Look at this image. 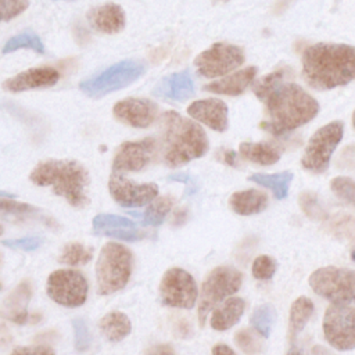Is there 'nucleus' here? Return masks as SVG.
<instances>
[{"mask_svg":"<svg viewBox=\"0 0 355 355\" xmlns=\"http://www.w3.org/2000/svg\"><path fill=\"white\" fill-rule=\"evenodd\" d=\"M11 355H55V354L50 347L32 345V347H17L12 349Z\"/></svg>","mask_w":355,"mask_h":355,"instance_id":"obj_42","label":"nucleus"},{"mask_svg":"<svg viewBox=\"0 0 355 355\" xmlns=\"http://www.w3.org/2000/svg\"><path fill=\"white\" fill-rule=\"evenodd\" d=\"M331 191L343 201L355 207V180L348 176H336L330 182Z\"/></svg>","mask_w":355,"mask_h":355,"instance_id":"obj_35","label":"nucleus"},{"mask_svg":"<svg viewBox=\"0 0 355 355\" xmlns=\"http://www.w3.org/2000/svg\"><path fill=\"white\" fill-rule=\"evenodd\" d=\"M108 190L116 204L125 208H139L150 204L158 196L155 183H136L122 173L112 172L108 180Z\"/></svg>","mask_w":355,"mask_h":355,"instance_id":"obj_14","label":"nucleus"},{"mask_svg":"<svg viewBox=\"0 0 355 355\" xmlns=\"http://www.w3.org/2000/svg\"><path fill=\"white\" fill-rule=\"evenodd\" d=\"M351 259L355 262V250H352V252H351Z\"/></svg>","mask_w":355,"mask_h":355,"instance_id":"obj_50","label":"nucleus"},{"mask_svg":"<svg viewBox=\"0 0 355 355\" xmlns=\"http://www.w3.org/2000/svg\"><path fill=\"white\" fill-rule=\"evenodd\" d=\"M161 150L166 166L178 168L207 154L209 148L204 129L176 111L162 114Z\"/></svg>","mask_w":355,"mask_h":355,"instance_id":"obj_3","label":"nucleus"},{"mask_svg":"<svg viewBox=\"0 0 355 355\" xmlns=\"http://www.w3.org/2000/svg\"><path fill=\"white\" fill-rule=\"evenodd\" d=\"M98 327L101 334L111 343L122 341L132 331L130 319L119 311H112L104 315L98 322Z\"/></svg>","mask_w":355,"mask_h":355,"instance_id":"obj_26","label":"nucleus"},{"mask_svg":"<svg viewBox=\"0 0 355 355\" xmlns=\"http://www.w3.org/2000/svg\"><path fill=\"white\" fill-rule=\"evenodd\" d=\"M0 290H1V283H0Z\"/></svg>","mask_w":355,"mask_h":355,"instance_id":"obj_52","label":"nucleus"},{"mask_svg":"<svg viewBox=\"0 0 355 355\" xmlns=\"http://www.w3.org/2000/svg\"><path fill=\"white\" fill-rule=\"evenodd\" d=\"M198 290L194 277L182 268L168 269L159 283V298L166 306L191 309L196 305Z\"/></svg>","mask_w":355,"mask_h":355,"instance_id":"obj_12","label":"nucleus"},{"mask_svg":"<svg viewBox=\"0 0 355 355\" xmlns=\"http://www.w3.org/2000/svg\"><path fill=\"white\" fill-rule=\"evenodd\" d=\"M146 72V67L141 61L137 60H123L116 62L103 72L80 82V90L92 97L100 98L112 92L121 90L135 80H137Z\"/></svg>","mask_w":355,"mask_h":355,"instance_id":"obj_8","label":"nucleus"},{"mask_svg":"<svg viewBox=\"0 0 355 355\" xmlns=\"http://www.w3.org/2000/svg\"><path fill=\"white\" fill-rule=\"evenodd\" d=\"M288 69L280 68L255 79L252 90L265 104L266 118L261 128L275 136L288 133L308 122L319 112L318 101L300 85L287 82Z\"/></svg>","mask_w":355,"mask_h":355,"instance_id":"obj_1","label":"nucleus"},{"mask_svg":"<svg viewBox=\"0 0 355 355\" xmlns=\"http://www.w3.org/2000/svg\"><path fill=\"white\" fill-rule=\"evenodd\" d=\"M146 355H176L173 348L166 345V344H158L151 347Z\"/></svg>","mask_w":355,"mask_h":355,"instance_id":"obj_44","label":"nucleus"},{"mask_svg":"<svg viewBox=\"0 0 355 355\" xmlns=\"http://www.w3.org/2000/svg\"><path fill=\"white\" fill-rule=\"evenodd\" d=\"M276 269H277V262L275 261V258H272L269 255L257 257L252 262V266H251L252 276L258 280L270 279L275 275Z\"/></svg>","mask_w":355,"mask_h":355,"instance_id":"obj_37","label":"nucleus"},{"mask_svg":"<svg viewBox=\"0 0 355 355\" xmlns=\"http://www.w3.org/2000/svg\"><path fill=\"white\" fill-rule=\"evenodd\" d=\"M298 202L300 207L302 209V212L313 220H320L326 216L323 207L319 202V198L315 193L312 191H302L298 197Z\"/></svg>","mask_w":355,"mask_h":355,"instance_id":"obj_36","label":"nucleus"},{"mask_svg":"<svg viewBox=\"0 0 355 355\" xmlns=\"http://www.w3.org/2000/svg\"><path fill=\"white\" fill-rule=\"evenodd\" d=\"M351 121H352V128H354V130H355V111L352 112V119H351Z\"/></svg>","mask_w":355,"mask_h":355,"instance_id":"obj_49","label":"nucleus"},{"mask_svg":"<svg viewBox=\"0 0 355 355\" xmlns=\"http://www.w3.org/2000/svg\"><path fill=\"white\" fill-rule=\"evenodd\" d=\"M31 294H32V288H31V284L29 282H22L15 290L14 293H11L10 298H8V304L11 308H14V311H18L21 306V309H25L24 305L29 301L31 298Z\"/></svg>","mask_w":355,"mask_h":355,"instance_id":"obj_40","label":"nucleus"},{"mask_svg":"<svg viewBox=\"0 0 355 355\" xmlns=\"http://www.w3.org/2000/svg\"><path fill=\"white\" fill-rule=\"evenodd\" d=\"M255 76H257V68L247 67L232 75H227L222 79H218L205 85L204 90L216 93V94H225V96H239L255 80Z\"/></svg>","mask_w":355,"mask_h":355,"instance_id":"obj_22","label":"nucleus"},{"mask_svg":"<svg viewBox=\"0 0 355 355\" xmlns=\"http://www.w3.org/2000/svg\"><path fill=\"white\" fill-rule=\"evenodd\" d=\"M223 1H226V0H223Z\"/></svg>","mask_w":355,"mask_h":355,"instance_id":"obj_53","label":"nucleus"},{"mask_svg":"<svg viewBox=\"0 0 355 355\" xmlns=\"http://www.w3.org/2000/svg\"><path fill=\"white\" fill-rule=\"evenodd\" d=\"M173 205V201L171 197L164 196V197H157L154 198L150 205L147 207V209L144 211V214H141V219L144 225H150V226H158L164 222L165 216L171 212Z\"/></svg>","mask_w":355,"mask_h":355,"instance_id":"obj_32","label":"nucleus"},{"mask_svg":"<svg viewBox=\"0 0 355 355\" xmlns=\"http://www.w3.org/2000/svg\"><path fill=\"white\" fill-rule=\"evenodd\" d=\"M73 326V334H75V348L78 352H83L90 347L92 337L87 327V323L82 318H76L72 322Z\"/></svg>","mask_w":355,"mask_h":355,"instance_id":"obj_38","label":"nucleus"},{"mask_svg":"<svg viewBox=\"0 0 355 355\" xmlns=\"http://www.w3.org/2000/svg\"><path fill=\"white\" fill-rule=\"evenodd\" d=\"M244 62L241 47L229 43H214L194 58L197 72L204 78L223 76Z\"/></svg>","mask_w":355,"mask_h":355,"instance_id":"obj_13","label":"nucleus"},{"mask_svg":"<svg viewBox=\"0 0 355 355\" xmlns=\"http://www.w3.org/2000/svg\"><path fill=\"white\" fill-rule=\"evenodd\" d=\"M293 176H294L293 172L283 171V172H277V173H254V175L248 176V180L252 183H257L262 187L269 189L273 193L275 198L283 200L288 194V189H290Z\"/></svg>","mask_w":355,"mask_h":355,"instance_id":"obj_28","label":"nucleus"},{"mask_svg":"<svg viewBox=\"0 0 355 355\" xmlns=\"http://www.w3.org/2000/svg\"><path fill=\"white\" fill-rule=\"evenodd\" d=\"M19 49H31L39 54L44 53V44H43L42 39L32 31H25V32H21L19 35L10 37L6 42V44L3 46L1 51L4 54H7V53H12Z\"/></svg>","mask_w":355,"mask_h":355,"instance_id":"obj_30","label":"nucleus"},{"mask_svg":"<svg viewBox=\"0 0 355 355\" xmlns=\"http://www.w3.org/2000/svg\"><path fill=\"white\" fill-rule=\"evenodd\" d=\"M92 225L94 234L114 237L125 241H137L147 236V233L141 230L135 222L119 215L98 214L94 216Z\"/></svg>","mask_w":355,"mask_h":355,"instance_id":"obj_17","label":"nucleus"},{"mask_svg":"<svg viewBox=\"0 0 355 355\" xmlns=\"http://www.w3.org/2000/svg\"><path fill=\"white\" fill-rule=\"evenodd\" d=\"M323 334L326 341L338 351L355 348V308L331 304L323 318Z\"/></svg>","mask_w":355,"mask_h":355,"instance_id":"obj_11","label":"nucleus"},{"mask_svg":"<svg viewBox=\"0 0 355 355\" xmlns=\"http://www.w3.org/2000/svg\"><path fill=\"white\" fill-rule=\"evenodd\" d=\"M276 316L277 313L273 305L261 304L257 308H254V311L251 312V316H250L251 327L255 329L262 337L268 338L276 322Z\"/></svg>","mask_w":355,"mask_h":355,"instance_id":"obj_29","label":"nucleus"},{"mask_svg":"<svg viewBox=\"0 0 355 355\" xmlns=\"http://www.w3.org/2000/svg\"><path fill=\"white\" fill-rule=\"evenodd\" d=\"M29 6V0H0V22L19 15Z\"/></svg>","mask_w":355,"mask_h":355,"instance_id":"obj_39","label":"nucleus"},{"mask_svg":"<svg viewBox=\"0 0 355 355\" xmlns=\"http://www.w3.org/2000/svg\"><path fill=\"white\" fill-rule=\"evenodd\" d=\"M87 19L90 26L101 33H118L125 26V12L121 6L107 3L89 11Z\"/></svg>","mask_w":355,"mask_h":355,"instance_id":"obj_21","label":"nucleus"},{"mask_svg":"<svg viewBox=\"0 0 355 355\" xmlns=\"http://www.w3.org/2000/svg\"><path fill=\"white\" fill-rule=\"evenodd\" d=\"M153 94L159 98L184 101L194 94V82L187 69L162 78L154 87Z\"/></svg>","mask_w":355,"mask_h":355,"instance_id":"obj_20","label":"nucleus"},{"mask_svg":"<svg viewBox=\"0 0 355 355\" xmlns=\"http://www.w3.org/2000/svg\"><path fill=\"white\" fill-rule=\"evenodd\" d=\"M239 153L244 159L262 166L276 164L282 155V150L276 144L269 141H244L240 144Z\"/></svg>","mask_w":355,"mask_h":355,"instance_id":"obj_25","label":"nucleus"},{"mask_svg":"<svg viewBox=\"0 0 355 355\" xmlns=\"http://www.w3.org/2000/svg\"><path fill=\"white\" fill-rule=\"evenodd\" d=\"M31 182L37 186H51L57 196H62L72 207L89 202L87 169L75 159H46L31 172Z\"/></svg>","mask_w":355,"mask_h":355,"instance_id":"obj_4","label":"nucleus"},{"mask_svg":"<svg viewBox=\"0 0 355 355\" xmlns=\"http://www.w3.org/2000/svg\"><path fill=\"white\" fill-rule=\"evenodd\" d=\"M3 232H4V229H3V226H1V225H0V236H1V234H3Z\"/></svg>","mask_w":355,"mask_h":355,"instance_id":"obj_51","label":"nucleus"},{"mask_svg":"<svg viewBox=\"0 0 355 355\" xmlns=\"http://www.w3.org/2000/svg\"><path fill=\"white\" fill-rule=\"evenodd\" d=\"M220 161L229 166H237V154L233 150H222Z\"/></svg>","mask_w":355,"mask_h":355,"instance_id":"obj_45","label":"nucleus"},{"mask_svg":"<svg viewBox=\"0 0 355 355\" xmlns=\"http://www.w3.org/2000/svg\"><path fill=\"white\" fill-rule=\"evenodd\" d=\"M60 79V72L53 67H37L26 69L3 82V89L18 93L32 89L54 86Z\"/></svg>","mask_w":355,"mask_h":355,"instance_id":"obj_18","label":"nucleus"},{"mask_svg":"<svg viewBox=\"0 0 355 355\" xmlns=\"http://www.w3.org/2000/svg\"><path fill=\"white\" fill-rule=\"evenodd\" d=\"M227 105L218 98H204L193 101L187 107V114L216 132H225L227 129Z\"/></svg>","mask_w":355,"mask_h":355,"instance_id":"obj_19","label":"nucleus"},{"mask_svg":"<svg viewBox=\"0 0 355 355\" xmlns=\"http://www.w3.org/2000/svg\"><path fill=\"white\" fill-rule=\"evenodd\" d=\"M39 209L31 204L18 202L11 198H0V218H15V219H24L29 218L35 214H37Z\"/></svg>","mask_w":355,"mask_h":355,"instance_id":"obj_34","label":"nucleus"},{"mask_svg":"<svg viewBox=\"0 0 355 355\" xmlns=\"http://www.w3.org/2000/svg\"><path fill=\"white\" fill-rule=\"evenodd\" d=\"M245 309V301L240 297H229L222 305L216 306L211 316V327L218 331H225L233 327L241 319Z\"/></svg>","mask_w":355,"mask_h":355,"instance_id":"obj_23","label":"nucleus"},{"mask_svg":"<svg viewBox=\"0 0 355 355\" xmlns=\"http://www.w3.org/2000/svg\"><path fill=\"white\" fill-rule=\"evenodd\" d=\"M302 78L315 90H331L355 79V47L315 43L302 53Z\"/></svg>","mask_w":355,"mask_h":355,"instance_id":"obj_2","label":"nucleus"},{"mask_svg":"<svg viewBox=\"0 0 355 355\" xmlns=\"http://www.w3.org/2000/svg\"><path fill=\"white\" fill-rule=\"evenodd\" d=\"M157 153V141L154 137H146L137 141H125L115 151L112 159V171L139 172L144 169Z\"/></svg>","mask_w":355,"mask_h":355,"instance_id":"obj_15","label":"nucleus"},{"mask_svg":"<svg viewBox=\"0 0 355 355\" xmlns=\"http://www.w3.org/2000/svg\"><path fill=\"white\" fill-rule=\"evenodd\" d=\"M311 288L331 304H355V270L338 266H323L311 273Z\"/></svg>","mask_w":355,"mask_h":355,"instance_id":"obj_6","label":"nucleus"},{"mask_svg":"<svg viewBox=\"0 0 355 355\" xmlns=\"http://www.w3.org/2000/svg\"><path fill=\"white\" fill-rule=\"evenodd\" d=\"M168 180L180 182V183H187V184H191V186H193V180H191V178H190L187 173H183V172L169 175V176H168Z\"/></svg>","mask_w":355,"mask_h":355,"instance_id":"obj_47","label":"nucleus"},{"mask_svg":"<svg viewBox=\"0 0 355 355\" xmlns=\"http://www.w3.org/2000/svg\"><path fill=\"white\" fill-rule=\"evenodd\" d=\"M286 355H302V351L297 347H291Z\"/></svg>","mask_w":355,"mask_h":355,"instance_id":"obj_48","label":"nucleus"},{"mask_svg":"<svg viewBox=\"0 0 355 355\" xmlns=\"http://www.w3.org/2000/svg\"><path fill=\"white\" fill-rule=\"evenodd\" d=\"M3 245L11 248V250H24V251H33L42 244L40 237H22V239H11V240H3Z\"/></svg>","mask_w":355,"mask_h":355,"instance_id":"obj_41","label":"nucleus"},{"mask_svg":"<svg viewBox=\"0 0 355 355\" xmlns=\"http://www.w3.org/2000/svg\"><path fill=\"white\" fill-rule=\"evenodd\" d=\"M344 125L341 121H333L319 128L308 140L301 165L304 169L313 173H323L330 165L331 155L341 141Z\"/></svg>","mask_w":355,"mask_h":355,"instance_id":"obj_9","label":"nucleus"},{"mask_svg":"<svg viewBox=\"0 0 355 355\" xmlns=\"http://www.w3.org/2000/svg\"><path fill=\"white\" fill-rule=\"evenodd\" d=\"M243 283V275L232 266H218L205 277L198 301V322L205 324L208 313L222 301L237 293Z\"/></svg>","mask_w":355,"mask_h":355,"instance_id":"obj_7","label":"nucleus"},{"mask_svg":"<svg viewBox=\"0 0 355 355\" xmlns=\"http://www.w3.org/2000/svg\"><path fill=\"white\" fill-rule=\"evenodd\" d=\"M313 311H315L313 302L311 301V298H308L305 295L298 297L291 304L290 315H288V338L291 343L302 331V329L311 319Z\"/></svg>","mask_w":355,"mask_h":355,"instance_id":"obj_27","label":"nucleus"},{"mask_svg":"<svg viewBox=\"0 0 355 355\" xmlns=\"http://www.w3.org/2000/svg\"><path fill=\"white\" fill-rule=\"evenodd\" d=\"M133 255L130 250L119 243H105L98 254L96 263L97 291L108 295L122 290L132 275Z\"/></svg>","mask_w":355,"mask_h":355,"instance_id":"obj_5","label":"nucleus"},{"mask_svg":"<svg viewBox=\"0 0 355 355\" xmlns=\"http://www.w3.org/2000/svg\"><path fill=\"white\" fill-rule=\"evenodd\" d=\"M93 258V248L89 245H85L82 243H68L64 245L58 261L61 263L69 265V266H79L85 265Z\"/></svg>","mask_w":355,"mask_h":355,"instance_id":"obj_31","label":"nucleus"},{"mask_svg":"<svg viewBox=\"0 0 355 355\" xmlns=\"http://www.w3.org/2000/svg\"><path fill=\"white\" fill-rule=\"evenodd\" d=\"M8 319L17 324H26V323H37L42 316L39 313H29L26 309L22 311H14Z\"/></svg>","mask_w":355,"mask_h":355,"instance_id":"obj_43","label":"nucleus"},{"mask_svg":"<svg viewBox=\"0 0 355 355\" xmlns=\"http://www.w3.org/2000/svg\"><path fill=\"white\" fill-rule=\"evenodd\" d=\"M112 112L114 116L122 123L133 128H147L155 121L158 107L151 100L129 97L118 101L114 105Z\"/></svg>","mask_w":355,"mask_h":355,"instance_id":"obj_16","label":"nucleus"},{"mask_svg":"<svg viewBox=\"0 0 355 355\" xmlns=\"http://www.w3.org/2000/svg\"><path fill=\"white\" fill-rule=\"evenodd\" d=\"M262 336L255 329H240L234 334L236 345L245 355H261L263 352Z\"/></svg>","mask_w":355,"mask_h":355,"instance_id":"obj_33","label":"nucleus"},{"mask_svg":"<svg viewBox=\"0 0 355 355\" xmlns=\"http://www.w3.org/2000/svg\"><path fill=\"white\" fill-rule=\"evenodd\" d=\"M212 355H237V354L226 344H216L212 348Z\"/></svg>","mask_w":355,"mask_h":355,"instance_id":"obj_46","label":"nucleus"},{"mask_svg":"<svg viewBox=\"0 0 355 355\" xmlns=\"http://www.w3.org/2000/svg\"><path fill=\"white\" fill-rule=\"evenodd\" d=\"M229 205L239 215H255L266 209L268 196L255 189L234 191L229 198Z\"/></svg>","mask_w":355,"mask_h":355,"instance_id":"obj_24","label":"nucleus"},{"mask_svg":"<svg viewBox=\"0 0 355 355\" xmlns=\"http://www.w3.org/2000/svg\"><path fill=\"white\" fill-rule=\"evenodd\" d=\"M47 295L67 308H78L86 302L89 284L86 277L73 269H58L49 275Z\"/></svg>","mask_w":355,"mask_h":355,"instance_id":"obj_10","label":"nucleus"}]
</instances>
